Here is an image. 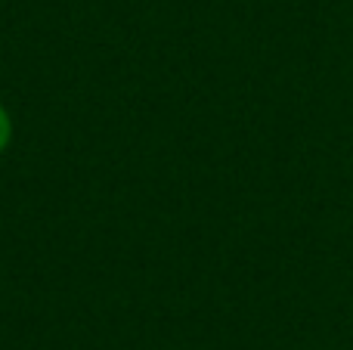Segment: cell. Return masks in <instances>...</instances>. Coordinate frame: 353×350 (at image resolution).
Instances as JSON below:
<instances>
[{
  "label": "cell",
  "mask_w": 353,
  "mask_h": 350,
  "mask_svg": "<svg viewBox=\"0 0 353 350\" xmlns=\"http://www.w3.org/2000/svg\"><path fill=\"white\" fill-rule=\"evenodd\" d=\"M10 136H12V121H10V115H6V109L0 105V152L10 146Z\"/></svg>",
  "instance_id": "6da1fadb"
}]
</instances>
